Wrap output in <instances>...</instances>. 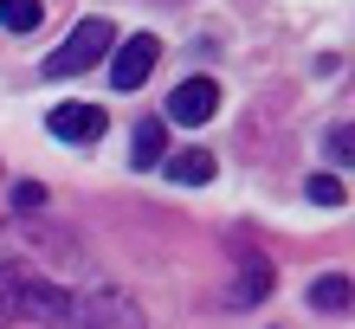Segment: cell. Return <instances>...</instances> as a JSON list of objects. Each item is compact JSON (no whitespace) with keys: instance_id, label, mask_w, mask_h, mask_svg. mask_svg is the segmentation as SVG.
<instances>
[{"instance_id":"cell-1","label":"cell","mask_w":355,"mask_h":329,"mask_svg":"<svg viewBox=\"0 0 355 329\" xmlns=\"http://www.w3.org/2000/svg\"><path fill=\"white\" fill-rule=\"evenodd\" d=\"M71 310V297L58 291V284H46V278H33L26 265H0V329L7 323H19V317H65Z\"/></svg>"},{"instance_id":"cell-2","label":"cell","mask_w":355,"mask_h":329,"mask_svg":"<svg viewBox=\"0 0 355 329\" xmlns=\"http://www.w3.org/2000/svg\"><path fill=\"white\" fill-rule=\"evenodd\" d=\"M110 46H116V26L91 13V19H78V26H71V39L58 52H46V65H39V71H46V78H78V71H91L97 58H110Z\"/></svg>"},{"instance_id":"cell-3","label":"cell","mask_w":355,"mask_h":329,"mask_svg":"<svg viewBox=\"0 0 355 329\" xmlns=\"http://www.w3.org/2000/svg\"><path fill=\"white\" fill-rule=\"evenodd\" d=\"M78 329H142V303H130L123 291H91L65 310Z\"/></svg>"},{"instance_id":"cell-4","label":"cell","mask_w":355,"mask_h":329,"mask_svg":"<svg viewBox=\"0 0 355 329\" xmlns=\"http://www.w3.org/2000/svg\"><path fill=\"white\" fill-rule=\"evenodd\" d=\"M155 58H162V39H155V33L116 39V46H110V85H116V91H136L142 78L155 71Z\"/></svg>"},{"instance_id":"cell-5","label":"cell","mask_w":355,"mask_h":329,"mask_svg":"<svg viewBox=\"0 0 355 329\" xmlns=\"http://www.w3.org/2000/svg\"><path fill=\"white\" fill-rule=\"evenodd\" d=\"M214 110H220V85H214V78H187V85H175L168 116H162V123H187V130H200Z\"/></svg>"},{"instance_id":"cell-6","label":"cell","mask_w":355,"mask_h":329,"mask_svg":"<svg viewBox=\"0 0 355 329\" xmlns=\"http://www.w3.org/2000/svg\"><path fill=\"white\" fill-rule=\"evenodd\" d=\"M46 130H52L58 142H97L103 130H110V116H103L97 104H58V110L46 116Z\"/></svg>"},{"instance_id":"cell-7","label":"cell","mask_w":355,"mask_h":329,"mask_svg":"<svg viewBox=\"0 0 355 329\" xmlns=\"http://www.w3.org/2000/svg\"><path fill=\"white\" fill-rule=\"evenodd\" d=\"M130 161H136V175H142V168H162V161H168V123H162V116L136 123V149H130Z\"/></svg>"},{"instance_id":"cell-8","label":"cell","mask_w":355,"mask_h":329,"mask_svg":"<svg viewBox=\"0 0 355 329\" xmlns=\"http://www.w3.org/2000/svg\"><path fill=\"white\" fill-rule=\"evenodd\" d=\"M162 175H168L175 188H207V181H214V155L207 149H181V155L162 161Z\"/></svg>"},{"instance_id":"cell-9","label":"cell","mask_w":355,"mask_h":329,"mask_svg":"<svg viewBox=\"0 0 355 329\" xmlns=\"http://www.w3.org/2000/svg\"><path fill=\"white\" fill-rule=\"evenodd\" d=\"M265 291H271V265H265V252H245V272L233 284V303H259Z\"/></svg>"},{"instance_id":"cell-10","label":"cell","mask_w":355,"mask_h":329,"mask_svg":"<svg viewBox=\"0 0 355 329\" xmlns=\"http://www.w3.org/2000/svg\"><path fill=\"white\" fill-rule=\"evenodd\" d=\"M46 19V0H0V26L7 33H33Z\"/></svg>"},{"instance_id":"cell-11","label":"cell","mask_w":355,"mask_h":329,"mask_svg":"<svg viewBox=\"0 0 355 329\" xmlns=\"http://www.w3.org/2000/svg\"><path fill=\"white\" fill-rule=\"evenodd\" d=\"M310 303H317V310H343V303H349V278L343 272L317 278V284H310Z\"/></svg>"},{"instance_id":"cell-12","label":"cell","mask_w":355,"mask_h":329,"mask_svg":"<svg viewBox=\"0 0 355 329\" xmlns=\"http://www.w3.org/2000/svg\"><path fill=\"white\" fill-rule=\"evenodd\" d=\"M304 194L317 200V207H343V181H336V175H310V181H304Z\"/></svg>"},{"instance_id":"cell-13","label":"cell","mask_w":355,"mask_h":329,"mask_svg":"<svg viewBox=\"0 0 355 329\" xmlns=\"http://www.w3.org/2000/svg\"><path fill=\"white\" fill-rule=\"evenodd\" d=\"M13 207H19V213L46 207V188H39V181H19V188H13Z\"/></svg>"},{"instance_id":"cell-14","label":"cell","mask_w":355,"mask_h":329,"mask_svg":"<svg viewBox=\"0 0 355 329\" xmlns=\"http://www.w3.org/2000/svg\"><path fill=\"white\" fill-rule=\"evenodd\" d=\"M349 149H355V130L336 123V130H329V161H349Z\"/></svg>"}]
</instances>
